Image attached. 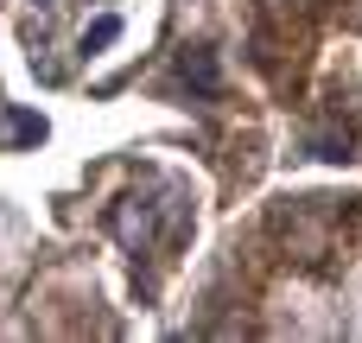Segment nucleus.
<instances>
[{
	"label": "nucleus",
	"instance_id": "f257e3e1",
	"mask_svg": "<svg viewBox=\"0 0 362 343\" xmlns=\"http://www.w3.org/2000/svg\"><path fill=\"white\" fill-rule=\"evenodd\" d=\"M115 236H121L127 248H146V242H153V204H146V197H127V204L115 210Z\"/></svg>",
	"mask_w": 362,
	"mask_h": 343
},
{
	"label": "nucleus",
	"instance_id": "f03ea898",
	"mask_svg": "<svg viewBox=\"0 0 362 343\" xmlns=\"http://www.w3.org/2000/svg\"><path fill=\"white\" fill-rule=\"evenodd\" d=\"M286 248H293L299 261H325V248H331V229H325L318 216H299V223L286 229Z\"/></svg>",
	"mask_w": 362,
	"mask_h": 343
},
{
	"label": "nucleus",
	"instance_id": "7ed1b4c3",
	"mask_svg": "<svg viewBox=\"0 0 362 343\" xmlns=\"http://www.w3.org/2000/svg\"><path fill=\"white\" fill-rule=\"evenodd\" d=\"M185 76L210 95V89H216V64H210V51H185Z\"/></svg>",
	"mask_w": 362,
	"mask_h": 343
},
{
	"label": "nucleus",
	"instance_id": "20e7f679",
	"mask_svg": "<svg viewBox=\"0 0 362 343\" xmlns=\"http://www.w3.org/2000/svg\"><path fill=\"white\" fill-rule=\"evenodd\" d=\"M115 38H121V19H95L89 38H83V51H102V45H115Z\"/></svg>",
	"mask_w": 362,
	"mask_h": 343
},
{
	"label": "nucleus",
	"instance_id": "39448f33",
	"mask_svg": "<svg viewBox=\"0 0 362 343\" xmlns=\"http://www.w3.org/2000/svg\"><path fill=\"white\" fill-rule=\"evenodd\" d=\"M13 134H19V140H45V121H38V115H13Z\"/></svg>",
	"mask_w": 362,
	"mask_h": 343
},
{
	"label": "nucleus",
	"instance_id": "423d86ee",
	"mask_svg": "<svg viewBox=\"0 0 362 343\" xmlns=\"http://www.w3.org/2000/svg\"><path fill=\"white\" fill-rule=\"evenodd\" d=\"M350 25H362V0H356V13H350Z\"/></svg>",
	"mask_w": 362,
	"mask_h": 343
}]
</instances>
